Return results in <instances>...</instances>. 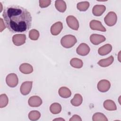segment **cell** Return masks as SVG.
<instances>
[{
    "label": "cell",
    "mask_w": 121,
    "mask_h": 121,
    "mask_svg": "<svg viewBox=\"0 0 121 121\" xmlns=\"http://www.w3.org/2000/svg\"><path fill=\"white\" fill-rule=\"evenodd\" d=\"M83 98L79 94H76L74 97L71 100L70 103L71 104L74 106H78L82 103Z\"/></svg>",
    "instance_id": "44dd1931"
},
{
    "label": "cell",
    "mask_w": 121,
    "mask_h": 121,
    "mask_svg": "<svg viewBox=\"0 0 121 121\" xmlns=\"http://www.w3.org/2000/svg\"><path fill=\"white\" fill-rule=\"evenodd\" d=\"M2 16L6 27L12 33L25 32L31 26V15L23 7L17 5L6 7L3 10Z\"/></svg>",
    "instance_id": "6da1fadb"
},
{
    "label": "cell",
    "mask_w": 121,
    "mask_h": 121,
    "mask_svg": "<svg viewBox=\"0 0 121 121\" xmlns=\"http://www.w3.org/2000/svg\"><path fill=\"white\" fill-rule=\"evenodd\" d=\"M114 60L113 57L111 55L106 59H104L100 60L97 63V64L101 67H106L111 65Z\"/></svg>",
    "instance_id": "ac0fdd59"
},
{
    "label": "cell",
    "mask_w": 121,
    "mask_h": 121,
    "mask_svg": "<svg viewBox=\"0 0 121 121\" xmlns=\"http://www.w3.org/2000/svg\"><path fill=\"white\" fill-rule=\"evenodd\" d=\"M9 102L8 97L5 94H1L0 95V107L3 108L6 107Z\"/></svg>",
    "instance_id": "83f0119b"
},
{
    "label": "cell",
    "mask_w": 121,
    "mask_h": 121,
    "mask_svg": "<svg viewBox=\"0 0 121 121\" xmlns=\"http://www.w3.org/2000/svg\"><path fill=\"white\" fill-rule=\"evenodd\" d=\"M6 25H5L3 19L0 18V32H1L4 29L6 28Z\"/></svg>",
    "instance_id": "4dcf8cb0"
},
{
    "label": "cell",
    "mask_w": 121,
    "mask_h": 121,
    "mask_svg": "<svg viewBox=\"0 0 121 121\" xmlns=\"http://www.w3.org/2000/svg\"><path fill=\"white\" fill-rule=\"evenodd\" d=\"M104 108L108 111H115L117 109L116 105L114 101L112 100H106L103 104Z\"/></svg>",
    "instance_id": "d6986e66"
},
{
    "label": "cell",
    "mask_w": 121,
    "mask_h": 121,
    "mask_svg": "<svg viewBox=\"0 0 121 121\" xmlns=\"http://www.w3.org/2000/svg\"><path fill=\"white\" fill-rule=\"evenodd\" d=\"M53 120H54V121H55V120H57V121H58V120H62V121H65V120H64V119H62V118L55 119H54Z\"/></svg>",
    "instance_id": "1f68e13d"
},
{
    "label": "cell",
    "mask_w": 121,
    "mask_h": 121,
    "mask_svg": "<svg viewBox=\"0 0 121 121\" xmlns=\"http://www.w3.org/2000/svg\"><path fill=\"white\" fill-rule=\"evenodd\" d=\"M89 26L93 30H98L102 32H105L106 28L103 26L101 22L98 20H92L90 22Z\"/></svg>",
    "instance_id": "30bf717a"
},
{
    "label": "cell",
    "mask_w": 121,
    "mask_h": 121,
    "mask_svg": "<svg viewBox=\"0 0 121 121\" xmlns=\"http://www.w3.org/2000/svg\"><path fill=\"white\" fill-rule=\"evenodd\" d=\"M98 90L101 92L108 91L111 87L110 82L106 79H102L99 81L97 85Z\"/></svg>",
    "instance_id": "8992f818"
},
{
    "label": "cell",
    "mask_w": 121,
    "mask_h": 121,
    "mask_svg": "<svg viewBox=\"0 0 121 121\" xmlns=\"http://www.w3.org/2000/svg\"><path fill=\"white\" fill-rule=\"evenodd\" d=\"M50 111L52 113L54 114H58L61 111V106L59 103H53L51 105L50 107Z\"/></svg>",
    "instance_id": "603a6c76"
},
{
    "label": "cell",
    "mask_w": 121,
    "mask_h": 121,
    "mask_svg": "<svg viewBox=\"0 0 121 121\" xmlns=\"http://www.w3.org/2000/svg\"><path fill=\"white\" fill-rule=\"evenodd\" d=\"M76 37L73 35H68L63 36L60 40L61 45L64 48H70L73 47L77 43Z\"/></svg>",
    "instance_id": "7a4b0ae2"
},
{
    "label": "cell",
    "mask_w": 121,
    "mask_h": 121,
    "mask_svg": "<svg viewBox=\"0 0 121 121\" xmlns=\"http://www.w3.org/2000/svg\"><path fill=\"white\" fill-rule=\"evenodd\" d=\"M26 40V36L25 34H16L12 37V42L14 45L20 46L24 44Z\"/></svg>",
    "instance_id": "52a82bcc"
},
{
    "label": "cell",
    "mask_w": 121,
    "mask_h": 121,
    "mask_svg": "<svg viewBox=\"0 0 121 121\" xmlns=\"http://www.w3.org/2000/svg\"><path fill=\"white\" fill-rule=\"evenodd\" d=\"M32 81H25L23 82L20 88V91L22 95H28L31 91L32 87Z\"/></svg>",
    "instance_id": "ba28073f"
},
{
    "label": "cell",
    "mask_w": 121,
    "mask_h": 121,
    "mask_svg": "<svg viewBox=\"0 0 121 121\" xmlns=\"http://www.w3.org/2000/svg\"><path fill=\"white\" fill-rule=\"evenodd\" d=\"M92 120L93 121H107L108 119L103 113L98 112L93 115Z\"/></svg>",
    "instance_id": "cb8c5ba5"
},
{
    "label": "cell",
    "mask_w": 121,
    "mask_h": 121,
    "mask_svg": "<svg viewBox=\"0 0 121 121\" xmlns=\"http://www.w3.org/2000/svg\"><path fill=\"white\" fill-rule=\"evenodd\" d=\"M62 28V23L60 21L57 22L51 27V33L53 35H57L61 32Z\"/></svg>",
    "instance_id": "4fadbf2b"
},
{
    "label": "cell",
    "mask_w": 121,
    "mask_h": 121,
    "mask_svg": "<svg viewBox=\"0 0 121 121\" xmlns=\"http://www.w3.org/2000/svg\"><path fill=\"white\" fill-rule=\"evenodd\" d=\"M81 121L82 119L81 117L77 114H75L72 116V117L69 119V121Z\"/></svg>",
    "instance_id": "f546056e"
},
{
    "label": "cell",
    "mask_w": 121,
    "mask_h": 121,
    "mask_svg": "<svg viewBox=\"0 0 121 121\" xmlns=\"http://www.w3.org/2000/svg\"><path fill=\"white\" fill-rule=\"evenodd\" d=\"M58 93L60 97L64 98H69L71 95V92L70 89L65 86H62L60 88Z\"/></svg>",
    "instance_id": "e0dca14e"
},
{
    "label": "cell",
    "mask_w": 121,
    "mask_h": 121,
    "mask_svg": "<svg viewBox=\"0 0 121 121\" xmlns=\"http://www.w3.org/2000/svg\"><path fill=\"white\" fill-rule=\"evenodd\" d=\"M112 50V46L109 43L104 44L100 47L98 50V53L102 56L106 55L109 54Z\"/></svg>",
    "instance_id": "2e32d148"
},
{
    "label": "cell",
    "mask_w": 121,
    "mask_h": 121,
    "mask_svg": "<svg viewBox=\"0 0 121 121\" xmlns=\"http://www.w3.org/2000/svg\"><path fill=\"white\" fill-rule=\"evenodd\" d=\"M51 0H40L39 1V6L42 8L47 7L51 4Z\"/></svg>",
    "instance_id": "f1b7e54d"
},
{
    "label": "cell",
    "mask_w": 121,
    "mask_h": 121,
    "mask_svg": "<svg viewBox=\"0 0 121 121\" xmlns=\"http://www.w3.org/2000/svg\"><path fill=\"white\" fill-rule=\"evenodd\" d=\"M28 104L31 107H37L40 106L42 104V99L38 96L34 95L31 96L28 100Z\"/></svg>",
    "instance_id": "7c38bea8"
},
{
    "label": "cell",
    "mask_w": 121,
    "mask_h": 121,
    "mask_svg": "<svg viewBox=\"0 0 121 121\" xmlns=\"http://www.w3.org/2000/svg\"><path fill=\"white\" fill-rule=\"evenodd\" d=\"M106 40L105 37L102 35L93 34L90 36V41L94 45H98Z\"/></svg>",
    "instance_id": "8fae6325"
},
{
    "label": "cell",
    "mask_w": 121,
    "mask_h": 121,
    "mask_svg": "<svg viewBox=\"0 0 121 121\" xmlns=\"http://www.w3.org/2000/svg\"><path fill=\"white\" fill-rule=\"evenodd\" d=\"M28 116L30 120L35 121L39 119L41 117V113L38 111H32L29 112Z\"/></svg>",
    "instance_id": "d4e9b609"
},
{
    "label": "cell",
    "mask_w": 121,
    "mask_h": 121,
    "mask_svg": "<svg viewBox=\"0 0 121 121\" xmlns=\"http://www.w3.org/2000/svg\"><path fill=\"white\" fill-rule=\"evenodd\" d=\"M90 50V47L87 44L85 43H81L77 47L76 52L79 55L86 56L89 53Z\"/></svg>",
    "instance_id": "9c48e42d"
},
{
    "label": "cell",
    "mask_w": 121,
    "mask_h": 121,
    "mask_svg": "<svg viewBox=\"0 0 121 121\" xmlns=\"http://www.w3.org/2000/svg\"><path fill=\"white\" fill-rule=\"evenodd\" d=\"M29 37L32 40H37L39 37V32L38 30L33 29L29 32Z\"/></svg>",
    "instance_id": "4316f807"
},
{
    "label": "cell",
    "mask_w": 121,
    "mask_h": 121,
    "mask_svg": "<svg viewBox=\"0 0 121 121\" xmlns=\"http://www.w3.org/2000/svg\"><path fill=\"white\" fill-rule=\"evenodd\" d=\"M6 82L7 85L10 87L16 86L18 83V79L17 75L15 73L9 74L6 77Z\"/></svg>",
    "instance_id": "277c9868"
},
{
    "label": "cell",
    "mask_w": 121,
    "mask_h": 121,
    "mask_svg": "<svg viewBox=\"0 0 121 121\" xmlns=\"http://www.w3.org/2000/svg\"><path fill=\"white\" fill-rule=\"evenodd\" d=\"M106 7L103 5H95L92 9V13L95 16H101L105 11Z\"/></svg>",
    "instance_id": "5bb4252c"
},
{
    "label": "cell",
    "mask_w": 121,
    "mask_h": 121,
    "mask_svg": "<svg viewBox=\"0 0 121 121\" xmlns=\"http://www.w3.org/2000/svg\"><path fill=\"white\" fill-rule=\"evenodd\" d=\"M66 22L69 27L75 30L79 28V23L77 19L73 16H69L66 18Z\"/></svg>",
    "instance_id": "5b68a950"
},
{
    "label": "cell",
    "mask_w": 121,
    "mask_h": 121,
    "mask_svg": "<svg viewBox=\"0 0 121 121\" xmlns=\"http://www.w3.org/2000/svg\"><path fill=\"white\" fill-rule=\"evenodd\" d=\"M55 7L60 12H64L66 9V2L62 0H57L55 1Z\"/></svg>",
    "instance_id": "ffe728a7"
},
{
    "label": "cell",
    "mask_w": 121,
    "mask_h": 121,
    "mask_svg": "<svg viewBox=\"0 0 121 121\" xmlns=\"http://www.w3.org/2000/svg\"><path fill=\"white\" fill-rule=\"evenodd\" d=\"M105 23L109 26H112L115 25L117 21V16L116 13L113 11L109 12L104 18Z\"/></svg>",
    "instance_id": "3957f363"
},
{
    "label": "cell",
    "mask_w": 121,
    "mask_h": 121,
    "mask_svg": "<svg viewBox=\"0 0 121 121\" xmlns=\"http://www.w3.org/2000/svg\"><path fill=\"white\" fill-rule=\"evenodd\" d=\"M19 70L23 74H29L33 71V68L31 65L27 63H24L20 65Z\"/></svg>",
    "instance_id": "9a60e30c"
},
{
    "label": "cell",
    "mask_w": 121,
    "mask_h": 121,
    "mask_svg": "<svg viewBox=\"0 0 121 121\" xmlns=\"http://www.w3.org/2000/svg\"><path fill=\"white\" fill-rule=\"evenodd\" d=\"M89 7V3L88 1H82L78 2L77 5L78 9L80 11H86Z\"/></svg>",
    "instance_id": "484cf974"
},
{
    "label": "cell",
    "mask_w": 121,
    "mask_h": 121,
    "mask_svg": "<svg viewBox=\"0 0 121 121\" xmlns=\"http://www.w3.org/2000/svg\"><path fill=\"white\" fill-rule=\"evenodd\" d=\"M70 64L73 68L76 69H80L82 67L83 63L81 60L78 58H74L70 60Z\"/></svg>",
    "instance_id": "7402d4cb"
}]
</instances>
